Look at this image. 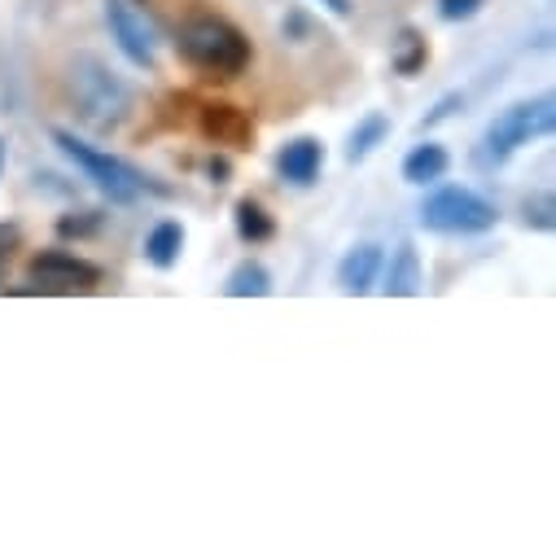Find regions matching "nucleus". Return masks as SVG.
<instances>
[{
	"instance_id": "obj_1",
	"label": "nucleus",
	"mask_w": 556,
	"mask_h": 556,
	"mask_svg": "<svg viewBox=\"0 0 556 556\" xmlns=\"http://www.w3.org/2000/svg\"><path fill=\"white\" fill-rule=\"evenodd\" d=\"M71 97H75V110L88 127L97 131H110L127 118L131 110V88L97 58V53H75L71 62Z\"/></svg>"
},
{
	"instance_id": "obj_2",
	"label": "nucleus",
	"mask_w": 556,
	"mask_h": 556,
	"mask_svg": "<svg viewBox=\"0 0 556 556\" xmlns=\"http://www.w3.org/2000/svg\"><path fill=\"white\" fill-rule=\"evenodd\" d=\"M552 127H556V101L547 92L534 97V101H517V105H508L504 114L491 118V127L482 131L478 159L486 167H504L530 141H543V136H552Z\"/></svg>"
},
{
	"instance_id": "obj_3",
	"label": "nucleus",
	"mask_w": 556,
	"mask_h": 556,
	"mask_svg": "<svg viewBox=\"0 0 556 556\" xmlns=\"http://www.w3.org/2000/svg\"><path fill=\"white\" fill-rule=\"evenodd\" d=\"M53 146L84 172V180H92L97 185V193H105L114 206H131V202H141L146 198V176L136 172L131 163H123V159H114L110 150H97V146H88V141H79L75 131H66V127H53Z\"/></svg>"
},
{
	"instance_id": "obj_4",
	"label": "nucleus",
	"mask_w": 556,
	"mask_h": 556,
	"mask_svg": "<svg viewBox=\"0 0 556 556\" xmlns=\"http://www.w3.org/2000/svg\"><path fill=\"white\" fill-rule=\"evenodd\" d=\"M495 224H500L495 202H486L465 185H443L421 202V228L439 237H478L491 232Z\"/></svg>"
},
{
	"instance_id": "obj_5",
	"label": "nucleus",
	"mask_w": 556,
	"mask_h": 556,
	"mask_svg": "<svg viewBox=\"0 0 556 556\" xmlns=\"http://www.w3.org/2000/svg\"><path fill=\"white\" fill-rule=\"evenodd\" d=\"M180 49H185V58L198 71L219 75V79H232V75H241L250 66V40L232 23H224V18H198V23H189L185 36H180Z\"/></svg>"
},
{
	"instance_id": "obj_6",
	"label": "nucleus",
	"mask_w": 556,
	"mask_h": 556,
	"mask_svg": "<svg viewBox=\"0 0 556 556\" xmlns=\"http://www.w3.org/2000/svg\"><path fill=\"white\" fill-rule=\"evenodd\" d=\"M105 27H110L118 53L131 66H141V71H154L159 66L163 31H159L154 14L141 5V0H105Z\"/></svg>"
},
{
	"instance_id": "obj_7",
	"label": "nucleus",
	"mask_w": 556,
	"mask_h": 556,
	"mask_svg": "<svg viewBox=\"0 0 556 556\" xmlns=\"http://www.w3.org/2000/svg\"><path fill=\"white\" fill-rule=\"evenodd\" d=\"M97 267L66 254V250H49L31 263V281L36 286H49V290H92L97 286Z\"/></svg>"
},
{
	"instance_id": "obj_8",
	"label": "nucleus",
	"mask_w": 556,
	"mask_h": 556,
	"mask_svg": "<svg viewBox=\"0 0 556 556\" xmlns=\"http://www.w3.org/2000/svg\"><path fill=\"white\" fill-rule=\"evenodd\" d=\"M381 263H386V250L377 245V241H359V245H351L346 254H342V263H338V290L342 294H372L377 290V281H381Z\"/></svg>"
},
{
	"instance_id": "obj_9",
	"label": "nucleus",
	"mask_w": 556,
	"mask_h": 556,
	"mask_svg": "<svg viewBox=\"0 0 556 556\" xmlns=\"http://www.w3.org/2000/svg\"><path fill=\"white\" fill-rule=\"evenodd\" d=\"M377 286H381L386 299H416V294H421L426 271H421V254H416L412 241H403V245L394 250V258L381 263V281H377Z\"/></svg>"
},
{
	"instance_id": "obj_10",
	"label": "nucleus",
	"mask_w": 556,
	"mask_h": 556,
	"mask_svg": "<svg viewBox=\"0 0 556 556\" xmlns=\"http://www.w3.org/2000/svg\"><path fill=\"white\" fill-rule=\"evenodd\" d=\"M320 167H325V146L316 141V136H299V141H290L281 154H276V172H281V180L307 189L320 180Z\"/></svg>"
},
{
	"instance_id": "obj_11",
	"label": "nucleus",
	"mask_w": 556,
	"mask_h": 556,
	"mask_svg": "<svg viewBox=\"0 0 556 556\" xmlns=\"http://www.w3.org/2000/svg\"><path fill=\"white\" fill-rule=\"evenodd\" d=\"M447 167H452V154L439 141H421V146H412L407 159H403V180L426 189V185H439L447 176Z\"/></svg>"
},
{
	"instance_id": "obj_12",
	"label": "nucleus",
	"mask_w": 556,
	"mask_h": 556,
	"mask_svg": "<svg viewBox=\"0 0 556 556\" xmlns=\"http://www.w3.org/2000/svg\"><path fill=\"white\" fill-rule=\"evenodd\" d=\"M180 250H185V228H180L176 219H163V224L150 228V237H146V258H150L159 271L176 267V263H180Z\"/></svg>"
},
{
	"instance_id": "obj_13",
	"label": "nucleus",
	"mask_w": 556,
	"mask_h": 556,
	"mask_svg": "<svg viewBox=\"0 0 556 556\" xmlns=\"http://www.w3.org/2000/svg\"><path fill=\"white\" fill-rule=\"evenodd\" d=\"M224 294H228V299H267V294H271V271H267L263 263L245 258V263H237V267L228 271Z\"/></svg>"
},
{
	"instance_id": "obj_14",
	"label": "nucleus",
	"mask_w": 556,
	"mask_h": 556,
	"mask_svg": "<svg viewBox=\"0 0 556 556\" xmlns=\"http://www.w3.org/2000/svg\"><path fill=\"white\" fill-rule=\"evenodd\" d=\"M390 136V118L381 114V110H372V114H364L359 123H355V131H351V146H346V159L351 163H364L381 141Z\"/></svg>"
},
{
	"instance_id": "obj_15",
	"label": "nucleus",
	"mask_w": 556,
	"mask_h": 556,
	"mask_svg": "<svg viewBox=\"0 0 556 556\" xmlns=\"http://www.w3.org/2000/svg\"><path fill=\"white\" fill-rule=\"evenodd\" d=\"M237 232H241V241H250V245H258V241H267L271 232H276V224H271V215L258 206V202H237Z\"/></svg>"
},
{
	"instance_id": "obj_16",
	"label": "nucleus",
	"mask_w": 556,
	"mask_h": 556,
	"mask_svg": "<svg viewBox=\"0 0 556 556\" xmlns=\"http://www.w3.org/2000/svg\"><path fill=\"white\" fill-rule=\"evenodd\" d=\"M486 0H439V18L443 23H469L482 14Z\"/></svg>"
},
{
	"instance_id": "obj_17",
	"label": "nucleus",
	"mask_w": 556,
	"mask_h": 556,
	"mask_svg": "<svg viewBox=\"0 0 556 556\" xmlns=\"http://www.w3.org/2000/svg\"><path fill=\"white\" fill-rule=\"evenodd\" d=\"M403 40H407V53H403V58H399L394 66H399L403 75H412L416 66H421V62H426V45H421V40H416V36H403Z\"/></svg>"
},
{
	"instance_id": "obj_18",
	"label": "nucleus",
	"mask_w": 556,
	"mask_h": 556,
	"mask_svg": "<svg viewBox=\"0 0 556 556\" xmlns=\"http://www.w3.org/2000/svg\"><path fill=\"white\" fill-rule=\"evenodd\" d=\"M526 224H534V228H552V198L526 202Z\"/></svg>"
},
{
	"instance_id": "obj_19",
	"label": "nucleus",
	"mask_w": 556,
	"mask_h": 556,
	"mask_svg": "<svg viewBox=\"0 0 556 556\" xmlns=\"http://www.w3.org/2000/svg\"><path fill=\"white\" fill-rule=\"evenodd\" d=\"M456 105H460V97H456V92H452V97H443V101L434 105V114H426V123H439V118H447Z\"/></svg>"
},
{
	"instance_id": "obj_20",
	"label": "nucleus",
	"mask_w": 556,
	"mask_h": 556,
	"mask_svg": "<svg viewBox=\"0 0 556 556\" xmlns=\"http://www.w3.org/2000/svg\"><path fill=\"white\" fill-rule=\"evenodd\" d=\"M320 5H329L338 18H346V14H351V0H320Z\"/></svg>"
},
{
	"instance_id": "obj_21",
	"label": "nucleus",
	"mask_w": 556,
	"mask_h": 556,
	"mask_svg": "<svg viewBox=\"0 0 556 556\" xmlns=\"http://www.w3.org/2000/svg\"><path fill=\"white\" fill-rule=\"evenodd\" d=\"M0 167H5V141H0Z\"/></svg>"
}]
</instances>
